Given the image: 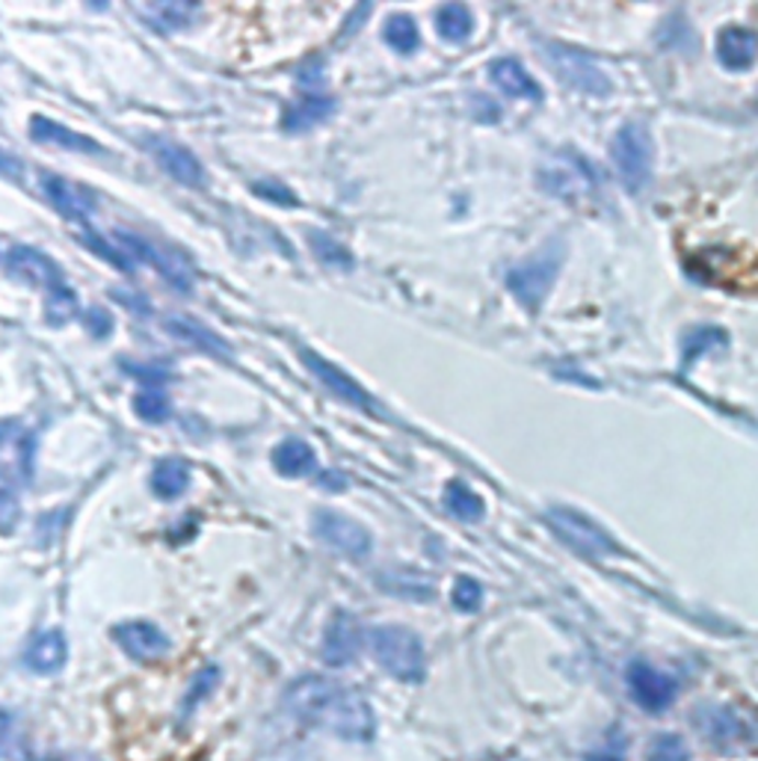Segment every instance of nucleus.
<instances>
[{"label":"nucleus","instance_id":"obj_21","mask_svg":"<svg viewBox=\"0 0 758 761\" xmlns=\"http://www.w3.org/2000/svg\"><path fill=\"white\" fill-rule=\"evenodd\" d=\"M489 75H492V83H495L504 96L522 98V101H543V87L531 78V71L513 57L495 59L489 66Z\"/></svg>","mask_w":758,"mask_h":761},{"label":"nucleus","instance_id":"obj_10","mask_svg":"<svg viewBox=\"0 0 758 761\" xmlns=\"http://www.w3.org/2000/svg\"><path fill=\"white\" fill-rule=\"evenodd\" d=\"M314 534L338 555L350 560H365L374 548L368 527L359 525L356 518L344 516L338 510H317L314 513Z\"/></svg>","mask_w":758,"mask_h":761},{"label":"nucleus","instance_id":"obj_5","mask_svg":"<svg viewBox=\"0 0 758 761\" xmlns=\"http://www.w3.org/2000/svg\"><path fill=\"white\" fill-rule=\"evenodd\" d=\"M560 264H564V246L551 244L513 267L506 273V288L513 291L519 305H525L531 314L539 312V305L545 303V296L560 273Z\"/></svg>","mask_w":758,"mask_h":761},{"label":"nucleus","instance_id":"obj_18","mask_svg":"<svg viewBox=\"0 0 758 761\" xmlns=\"http://www.w3.org/2000/svg\"><path fill=\"white\" fill-rule=\"evenodd\" d=\"M66 658H68L66 637H63V631H57V628L36 635L27 644V649H24V667H27L30 673H36V675L59 673V670L66 667Z\"/></svg>","mask_w":758,"mask_h":761},{"label":"nucleus","instance_id":"obj_6","mask_svg":"<svg viewBox=\"0 0 758 761\" xmlns=\"http://www.w3.org/2000/svg\"><path fill=\"white\" fill-rule=\"evenodd\" d=\"M545 522H548V527L555 530L557 537L564 539L566 546L578 551L581 557L599 560V557H613L623 551L620 542L602 525H595L593 518L583 516L581 510L551 507L545 513Z\"/></svg>","mask_w":758,"mask_h":761},{"label":"nucleus","instance_id":"obj_32","mask_svg":"<svg viewBox=\"0 0 758 761\" xmlns=\"http://www.w3.org/2000/svg\"><path fill=\"white\" fill-rule=\"evenodd\" d=\"M134 410L136 415L143 421H148V424H160V421L169 418V398L164 394V389L160 385H146V389L140 391L134 398Z\"/></svg>","mask_w":758,"mask_h":761},{"label":"nucleus","instance_id":"obj_15","mask_svg":"<svg viewBox=\"0 0 758 761\" xmlns=\"http://www.w3.org/2000/svg\"><path fill=\"white\" fill-rule=\"evenodd\" d=\"M113 640L122 646V652H125L127 658H134L140 664L160 661V658L169 652V637H166L155 623H143V619L116 625V628H113Z\"/></svg>","mask_w":758,"mask_h":761},{"label":"nucleus","instance_id":"obj_9","mask_svg":"<svg viewBox=\"0 0 758 761\" xmlns=\"http://www.w3.org/2000/svg\"><path fill=\"white\" fill-rule=\"evenodd\" d=\"M545 51H548L551 69H555V75L564 80V83L581 89V92H587V96L593 98L611 96V78L595 66L590 54H583V51L578 48H569V45H560V42H551Z\"/></svg>","mask_w":758,"mask_h":761},{"label":"nucleus","instance_id":"obj_3","mask_svg":"<svg viewBox=\"0 0 758 761\" xmlns=\"http://www.w3.org/2000/svg\"><path fill=\"white\" fill-rule=\"evenodd\" d=\"M370 649L379 667L398 682L419 684L427 675V654L421 637L403 625H379L370 631Z\"/></svg>","mask_w":758,"mask_h":761},{"label":"nucleus","instance_id":"obj_30","mask_svg":"<svg viewBox=\"0 0 758 761\" xmlns=\"http://www.w3.org/2000/svg\"><path fill=\"white\" fill-rule=\"evenodd\" d=\"M166 326H169V333H176L181 342L196 344V347H202L204 352H214V356H228V344H225L220 335L211 333V329H204L202 323L187 321V317H176V321H169Z\"/></svg>","mask_w":758,"mask_h":761},{"label":"nucleus","instance_id":"obj_38","mask_svg":"<svg viewBox=\"0 0 758 761\" xmlns=\"http://www.w3.org/2000/svg\"><path fill=\"white\" fill-rule=\"evenodd\" d=\"M253 190L261 195V199H267V202H272V205H279V208L300 205V199L293 195V190H288V187L279 184V181H255Z\"/></svg>","mask_w":758,"mask_h":761},{"label":"nucleus","instance_id":"obj_17","mask_svg":"<svg viewBox=\"0 0 758 761\" xmlns=\"http://www.w3.org/2000/svg\"><path fill=\"white\" fill-rule=\"evenodd\" d=\"M42 187H45V193H48V199L54 202V208L66 216L68 223H89V214H92V208H96V195L89 193V190L71 184V181H66V178L59 176H45L42 178Z\"/></svg>","mask_w":758,"mask_h":761},{"label":"nucleus","instance_id":"obj_23","mask_svg":"<svg viewBox=\"0 0 758 761\" xmlns=\"http://www.w3.org/2000/svg\"><path fill=\"white\" fill-rule=\"evenodd\" d=\"M335 113V98L326 96H309L300 101H291L282 113V131L288 134H302L309 127L321 125Z\"/></svg>","mask_w":758,"mask_h":761},{"label":"nucleus","instance_id":"obj_28","mask_svg":"<svg viewBox=\"0 0 758 761\" xmlns=\"http://www.w3.org/2000/svg\"><path fill=\"white\" fill-rule=\"evenodd\" d=\"M436 30L442 40L450 42V45H459V42H466L471 36L475 15L462 3H447V7H442L436 12Z\"/></svg>","mask_w":758,"mask_h":761},{"label":"nucleus","instance_id":"obj_27","mask_svg":"<svg viewBox=\"0 0 758 761\" xmlns=\"http://www.w3.org/2000/svg\"><path fill=\"white\" fill-rule=\"evenodd\" d=\"M445 507L459 522H480V518L487 516V504H483V499L477 495L475 489L468 486L466 480H450L447 483Z\"/></svg>","mask_w":758,"mask_h":761},{"label":"nucleus","instance_id":"obj_42","mask_svg":"<svg viewBox=\"0 0 758 761\" xmlns=\"http://www.w3.org/2000/svg\"><path fill=\"white\" fill-rule=\"evenodd\" d=\"M587 761H623V756L620 752H593Z\"/></svg>","mask_w":758,"mask_h":761},{"label":"nucleus","instance_id":"obj_1","mask_svg":"<svg viewBox=\"0 0 758 761\" xmlns=\"http://www.w3.org/2000/svg\"><path fill=\"white\" fill-rule=\"evenodd\" d=\"M285 703L293 717L321 726L344 741H370L377 717L365 693L335 682L330 675H302L288 687Z\"/></svg>","mask_w":758,"mask_h":761},{"label":"nucleus","instance_id":"obj_29","mask_svg":"<svg viewBox=\"0 0 758 761\" xmlns=\"http://www.w3.org/2000/svg\"><path fill=\"white\" fill-rule=\"evenodd\" d=\"M729 335L723 333L720 326H696L684 335V350H681V371H688L693 361L700 359L702 352L714 350V347H726Z\"/></svg>","mask_w":758,"mask_h":761},{"label":"nucleus","instance_id":"obj_20","mask_svg":"<svg viewBox=\"0 0 758 761\" xmlns=\"http://www.w3.org/2000/svg\"><path fill=\"white\" fill-rule=\"evenodd\" d=\"M30 139L33 143H42V146H59L68 148V152H87V155H101L104 148L101 143H96L87 134H78L71 127L59 125L54 119L48 116H33L30 119Z\"/></svg>","mask_w":758,"mask_h":761},{"label":"nucleus","instance_id":"obj_34","mask_svg":"<svg viewBox=\"0 0 758 761\" xmlns=\"http://www.w3.org/2000/svg\"><path fill=\"white\" fill-rule=\"evenodd\" d=\"M646 759L649 761H691V750L681 735H658L651 738L649 750H646Z\"/></svg>","mask_w":758,"mask_h":761},{"label":"nucleus","instance_id":"obj_40","mask_svg":"<svg viewBox=\"0 0 758 761\" xmlns=\"http://www.w3.org/2000/svg\"><path fill=\"white\" fill-rule=\"evenodd\" d=\"M0 176L21 178V160H15V157L7 155V152H0Z\"/></svg>","mask_w":758,"mask_h":761},{"label":"nucleus","instance_id":"obj_13","mask_svg":"<svg viewBox=\"0 0 758 761\" xmlns=\"http://www.w3.org/2000/svg\"><path fill=\"white\" fill-rule=\"evenodd\" d=\"M625 682H628V693H632L634 703L649 714L667 712L676 703V696H679L676 679L661 673V670H655L646 661H634L628 667V673H625Z\"/></svg>","mask_w":758,"mask_h":761},{"label":"nucleus","instance_id":"obj_8","mask_svg":"<svg viewBox=\"0 0 758 761\" xmlns=\"http://www.w3.org/2000/svg\"><path fill=\"white\" fill-rule=\"evenodd\" d=\"M116 240L122 244L125 255L131 261H146L152 267H157V273L164 276L166 282L176 284L181 293H190L193 288V267L187 261L185 255L172 249V246H157L152 240L140 235H131V232H116Z\"/></svg>","mask_w":758,"mask_h":761},{"label":"nucleus","instance_id":"obj_36","mask_svg":"<svg viewBox=\"0 0 758 761\" xmlns=\"http://www.w3.org/2000/svg\"><path fill=\"white\" fill-rule=\"evenodd\" d=\"M450 602H454V607L462 611V614H475V611H480V605H483V586H480V581H475V578L459 575L457 584H454V593H450Z\"/></svg>","mask_w":758,"mask_h":761},{"label":"nucleus","instance_id":"obj_24","mask_svg":"<svg viewBox=\"0 0 758 761\" xmlns=\"http://www.w3.org/2000/svg\"><path fill=\"white\" fill-rule=\"evenodd\" d=\"M202 12V3H146L140 10V19L157 33H176V30L190 27Z\"/></svg>","mask_w":758,"mask_h":761},{"label":"nucleus","instance_id":"obj_35","mask_svg":"<svg viewBox=\"0 0 758 761\" xmlns=\"http://www.w3.org/2000/svg\"><path fill=\"white\" fill-rule=\"evenodd\" d=\"M216 682H220V670H216V667H204V670H199L193 684H190V691H187L185 703H181V717H190V714L196 712V705L202 703L208 693H214Z\"/></svg>","mask_w":758,"mask_h":761},{"label":"nucleus","instance_id":"obj_19","mask_svg":"<svg viewBox=\"0 0 758 761\" xmlns=\"http://www.w3.org/2000/svg\"><path fill=\"white\" fill-rule=\"evenodd\" d=\"M758 40L756 33L747 27H726L720 30L717 45H714V54H717V63L726 71H749L753 63H756Z\"/></svg>","mask_w":758,"mask_h":761},{"label":"nucleus","instance_id":"obj_16","mask_svg":"<svg viewBox=\"0 0 758 761\" xmlns=\"http://www.w3.org/2000/svg\"><path fill=\"white\" fill-rule=\"evenodd\" d=\"M361 652V625L347 611H338L326 625L323 637V661L330 667L353 664Z\"/></svg>","mask_w":758,"mask_h":761},{"label":"nucleus","instance_id":"obj_39","mask_svg":"<svg viewBox=\"0 0 758 761\" xmlns=\"http://www.w3.org/2000/svg\"><path fill=\"white\" fill-rule=\"evenodd\" d=\"M87 326L89 333L96 335V338H104V335L113 329V321H110L108 312H101V309H92V312L87 314Z\"/></svg>","mask_w":758,"mask_h":761},{"label":"nucleus","instance_id":"obj_43","mask_svg":"<svg viewBox=\"0 0 758 761\" xmlns=\"http://www.w3.org/2000/svg\"><path fill=\"white\" fill-rule=\"evenodd\" d=\"M10 723H12V717L7 712H0V738H3V732L10 729Z\"/></svg>","mask_w":758,"mask_h":761},{"label":"nucleus","instance_id":"obj_7","mask_svg":"<svg viewBox=\"0 0 758 761\" xmlns=\"http://www.w3.org/2000/svg\"><path fill=\"white\" fill-rule=\"evenodd\" d=\"M693 729L720 750L749 747L756 741V723L735 705H700L691 717Z\"/></svg>","mask_w":758,"mask_h":761},{"label":"nucleus","instance_id":"obj_33","mask_svg":"<svg viewBox=\"0 0 758 761\" xmlns=\"http://www.w3.org/2000/svg\"><path fill=\"white\" fill-rule=\"evenodd\" d=\"M309 240H312V249L314 255H317V261L326 264V267H341V270H350L353 264V255L350 249L344 244H338L335 237L323 235V232H312L309 235Z\"/></svg>","mask_w":758,"mask_h":761},{"label":"nucleus","instance_id":"obj_31","mask_svg":"<svg viewBox=\"0 0 758 761\" xmlns=\"http://www.w3.org/2000/svg\"><path fill=\"white\" fill-rule=\"evenodd\" d=\"M382 40H386V45H389L391 51H398V54H412V51L421 45V33H419V24L409 19V15H391L389 21H386V27H382Z\"/></svg>","mask_w":758,"mask_h":761},{"label":"nucleus","instance_id":"obj_41","mask_svg":"<svg viewBox=\"0 0 758 761\" xmlns=\"http://www.w3.org/2000/svg\"><path fill=\"white\" fill-rule=\"evenodd\" d=\"M321 486L323 489H332V492H341V489H347V480H344V474H323V480H321Z\"/></svg>","mask_w":758,"mask_h":761},{"label":"nucleus","instance_id":"obj_12","mask_svg":"<svg viewBox=\"0 0 758 761\" xmlns=\"http://www.w3.org/2000/svg\"><path fill=\"white\" fill-rule=\"evenodd\" d=\"M300 359L302 365L309 368V371L317 377V380L326 385V389L338 398V401L350 403V406H356V410L368 412V415H382V406H379L374 398H370L368 391L361 389L359 380H353L350 373L344 371V368H338L335 361L323 359L321 352L314 350H300Z\"/></svg>","mask_w":758,"mask_h":761},{"label":"nucleus","instance_id":"obj_22","mask_svg":"<svg viewBox=\"0 0 758 761\" xmlns=\"http://www.w3.org/2000/svg\"><path fill=\"white\" fill-rule=\"evenodd\" d=\"M377 584L386 590V593L398 595V598H412V602H430L436 595V584L433 578H427L419 569H386L379 572Z\"/></svg>","mask_w":758,"mask_h":761},{"label":"nucleus","instance_id":"obj_26","mask_svg":"<svg viewBox=\"0 0 758 761\" xmlns=\"http://www.w3.org/2000/svg\"><path fill=\"white\" fill-rule=\"evenodd\" d=\"M190 486V466L185 459L166 457L160 459L152 471V492H155L160 501H176L181 499Z\"/></svg>","mask_w":758,"mask_h":761},{"label":"nucleus","instance_id":"obj_2","mask_svg":"<svg viewBox=\"0 0 758 761\" xmlns=\"http://www.w3.org/2000/svg\"><path fill=\"white\" fill-rule=\"evenodd\" d=\"M7 273L19 284L48 291V314H54L51 317L54 323H63L68 314L75 312V293L63 282V270L42 249L24 244L12 246L10 255H7Z\"/></svg>","mask_w":758,"mask_h":761},{"label":"nucleus","instance_id":"obj_14","mask_svg":"<svg viewBox=\"0 0 758 761\" xmlns=\"http://www.w3.org/2000/svg\"><path fill=\"white\" fill-rule=\"evenodd\" d=\"M148 152H152V157L160 164V169H164L166 176L176 178L178 184L193 187V190L208 184V172H204L202 160H199L190 148L176 143V139H148Z\"/></svg>","mask_w":758,"mask_h":761},{"label":"nucleus","instance_id":"obj_11","mask_svg":"<svg viewBox=\"0 0 758 761\" xmlns=\"http://www.w3.org/2000/svg\"><path fill=\"white\" fill-rule=\"evenodd\" d=\"M543 187L557 199H583L593 193L595 176L593 167L575 152H557L543 167Z\"/></svg>","mask_w":758,"mask_h":761},{"label":"nucleus","instance_id":"obj_25","mask_svg":"<svg viewBox=\"0 0 758 761\" xmlns=\"http://www.w3.org/2000/svg\"><path fill=\"white\" fill-rule=\"evenodd\" d=\"M272 469L282 478H309L317 471V457L309 441L285 439L279 448L272 450Z\"/></svg>","mask_w":758,"mask_h":761},{"label":"nucleus","instance_id":"obj_37","mask_svg":"<svg viewBox=\"0 0 758 761\" xmlns=\"http://www.w3.org/2000/svg\"><path fill=\"white\" fill-rule=\"evenodd\" d=\"M21 518V504L15 489L0 486V534H12Z\"/></svg>","mask_w":758,"mask_h":761},{"label":"nucleus","instance_id":"obj_4","mask_svg":"<svg viewBox=\"0 0 758 761\" xmlns=\"http://www.w3.org/2000/svg\"><path fill=\"white\" fill-rule=\"evenodd\" d=\"M611 157L625 190L632 195H640L649 187L651 160H655L649 127L643 122H625L613 137Z\"/></svg>","mask_w":758,"mask_h":761}]
</instances>
